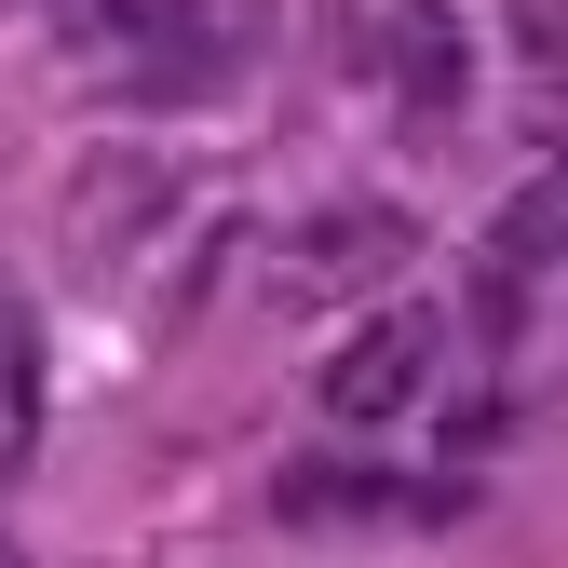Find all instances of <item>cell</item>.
Returning <instances> with one entry per match:
<instances>
[{"label": "cell", "instance_id": "6da1fadb", "mask_svg": "<svg viewBox=\"0 0 568 568\" xmlns=\"http://www.w3.org/2000/svg\"><path fill=\"white\" fill-rule=\"evenodd\" d=\"M406 244H419V203H325V217H298L271 244V298L284 312H338L366 284H393Z\"/></svg>", "mask_w": 568, "mask_h": 568}, {"label": "cell", "instance_id": "7a4b0ae2", "mask_svg": "<svg viewBox=\"0 0 568 568\" xmlns=\"http://www.w3.org/2000/svg\"><path fill=\"white\" fill-rule=\"evenodd\" d=\"M95 28L135 54V82H150V95H190V82H217V68L257 54L271 0H95Z\"/></svg>", "mask_w": 568, "mask_h": 568}, {"label": "cell", "instance_id": "3957f363", "mask_svg": "<svg viewBox=\"0 0 568 568\" xmlns=\"http://www.w3.org/2000/svg\"><path fill=\"white\" fill-rule=\"evenodd\" d=\"M434 352H447V325L434 312H366V325H352L338 352H325V419H338V434H379V419H406L419 393H434Z\"/></svg>", "mask_w": 568, "mask_h": 568}, {"label": "cell", "instance_id": "277c9868", "mask_svg": "<svg viewBox=\"0 0 568 568\" xmlns=\"http://www.w3.org/2000/svg\"><path fill=\"white\" fill-rule=\"evenodd\" d=\"M163 203H176V176H163V163H82V190H68V244H82V257H109V244H135V231H150Z\"/></svg>", "mask_w": 568, "mask_h": 568}, {"label": "cell", "instance_id": "5b68a950", "mask_svg": "<svg viewBox=\"0 0 568 568\" xmlns=\"http://www.w3.org/2000/svg\"><path fill=\"white\" fill-rule=\"evenodd\" d=\"M271 515L284 528H325V515H434V487H393V474H352V460H284Z\"/></svg>", "mask_w": 568, "mask_h": 568}, {"label": "cell", "instance_id": "8992f818", "mask_svg": "<svg viewBox=\"0 0 568 568\" xmlns=\"http://www.w3.org/2000/svg\"><path fill=\"white\" fill-rule=\"evenodd\" d=\"M393 95L419 122L460 109V14H447V0H406V14H393Z\"/></svg>", "mask_w": 568, "mask_h": 568}, {"label": "cell", "instance_id": "52a82bcc", "mask_svg": "<svg viewBox=\"0 0 568 568\" xmlns=\"http://www.w3.org/2000/svg\"><path fill=\"white\" fill-rule=\"evenodd\" d=\"M28 447H41V325L0 298V474H28Z\"/></svg>", "mask_w": 568, "mask_h": 568}, {"label": "cell", "instance_id": "ba28073f", "mask_svg": "<svg viewBox=\"0 0 568 568\" xmlns=\"http://www.w3.org/2000/svg\"><path fill=\"white\" fill-rule=\"evenodd\" d=\"M447 447L474 460V447H515V393H460L447 406Z\"/></svg>", "mask_w": 568, "mask_h": 568}, {"label": "cell", "instance_id": "9c48e42d", "mask_svg": "<svg viewBox=\"0 0 568 568\" xmlns=\"http://www.w3.org/2000/svg\"><path fill=\"white\" fill-rule=\"evenodd\" d=\"M0 568H28V555H14V541H0Z\"/></svg>", "mask_w": 568, "mask_h": 568}, {"label": "cell", "instance_id": "30bf717a", "mask_svg": "<svg viewBox=\"0 0 568 568\" xmlns=\"http://www.w3.org/2000/svg\"><path fill=\"white\" fill-rule=\"evenodd\" d=\"M41 14H54V0H41Z\"/></svg>", "mask_w": 568, "mask_h": 568}]
</instances>
